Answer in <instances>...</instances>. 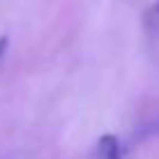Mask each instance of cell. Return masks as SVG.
I'll list each match as a JSON object with an SVG mask.
<instances>
[{
  "label": "cell",
  "instance_id": "obj_1",
  "mask_svg": "<svg viewBox=\"0 0 159 159\" xmlns=\"http://www.w3.org/2000/svg\"><path fill=\"white\" fill-rule=\"evenodd\" d=\"M97 159H122L125 157V150L120 145V139L116 134H104L99 141H97Z\"/></svg>",
  "mask_w": 159,
  "mask_h": 159
},
{
  "label": "cell",
  "instance_id": "obj_2",
  "mask_svg": "<svg viewBox=\"0 0 159 159\" xmlns=\"http://www.w3.org/2000/svg\"><path fill=\"white\" fill-rule=\"evenodd\" d=\"M145 25L152 35H159V0L152 2V7L148 9V16H145Z\"/></svg>",
  "mask_w": 159,
  "mask_h": 159
},
{
  "label": "cell",
  "instance_id": "obj_3",
  "mask_svg": "<svg viewBox=\"0 0 159 159\" xmlns=\"http://www.w3.org/2000/svg\"><path fill=\"white\" fill-rule=\"evenodd\" d=\"M5 48H7V37H0V58H2Z\"/></svg>",
  "mask_w": 159,
  "mask_h": 159
}]
</instances>
